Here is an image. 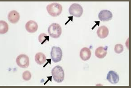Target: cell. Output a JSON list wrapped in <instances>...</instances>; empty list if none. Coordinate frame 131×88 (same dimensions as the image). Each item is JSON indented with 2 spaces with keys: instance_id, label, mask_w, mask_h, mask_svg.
Here are the masks:
<instances>
[{
  "instance_id": "6da1fadb",
  "label": "cell",
  "mask_w": 131,
  "mask_h": 88,
  "mask_svg": "<svg viewBox=\"0 0 131 88\" xmlns=\"http://www.w3.org/2000/svg\"><path fill=\"white\" fill-rule=\"evenodd\" d=\"M62 6L58 3H51L47 6L48 12L53 17L59 16L62 13Z\"/></svg>"
},
{
  "instance_id": "7a4b0ae2",
  "label": "cell",
  "mask_w": 131,
  "mask_h": 88,
  "mask_svg": "<svg viewBox=\"0 0 131 88\" xmlns=\"http://www.w3.org/2000/svg\"><path fill=\"white\" fill-rule=\"evenodd\" d=\"M52 75L53 80L56 82H62L64 79V73L63 69L59 66H56L51 71Z\"/></svg>"
},
{
  "instance_id": "3957f363",
  "label": "cell",
  "mask_w": 131,
  "mask_h": 88,
  "mask_svg": "<svg viewBox=\"0 0 131 88\" xmlns=\"http://www.w3.org/2000/svg\"><path fill=\"white\" fill-rule=\"evenodd\" d=\"M48 32L52 38L57 39L60 37L62 34V28L58 23H52L48 27Z\"/></svg>"
},
{
  "instance_id": "277c9868",
  "label": "cell",
  "mask_w": 131,
  "mask_h": 88,
  "mask_svg": "<svg viewBox=\"0 0 131 88\" xmlns=\"http://www.w3.org/2000/svg\"><path fill=\"white\" fill-rule=\"evenodd\" d=\"M69 11L70 15L77 18L80 17L83 12L82 7L77 3L72 4L70 7Z\"/></svg>"
},
{
  "instance_id": "5b68a950",
  "label": "cell",
  "mask_w": 131,
  "mask_h": 88,
  "mask_svg": "<svg viewBox=\"0 0 131 88\" xmlns=\"http://www.w3.org/2000/svg\"><path fill=\"white\" fill-rule=\"evenodd\" d=\"M63 56L62 51L60 47L53 46L51 52L52 60L54 62L60 61Z\"/></svg>"
},
{
  "instance_id": "8992f818",
  "label": "cell",
  "mask_w": 131,
  "mask_h": 88,
  "mask_svg": "<svg viewBox=\"0 0 131 88\" xmlns=\"http://www.w3.org/2000/svg\"><path fill=\"white\" fill-rule=\"evenodd\" d=\"M16 63L22 68H27L29 65V60L28 56L24 54L19 55L16 59Z\"/></svg>"
},
{
  "instance_id": "52a82bcc",
  "label": "cell",
  "mask_w": 131,
  "mask_h": 88,
  "mask_svg": "<svg viewBox=\"0 0 131 88\" xmlns=\"http://www.w3.org/2000/svg\"><path fill=\"white\" fill-rule=\"evenodd\" d=\"M113 15L110 11L104 10L100 11L98 15L100 21L106 22L110 21L113 18Z\"/></svg>"
},
{
  "instance_id": "ba28073f",
  "label": "cell",
  "mask_w": 131,
  "mask_h": 88,
  "mask_svg": "<svg viewBox=\"0 0 131 88\" xmlns=\"http://www.w3.org/2000/svg\"><path fill=\"white\" fill-rule=\"evenodd\" d=\"M107 80L111 83L115 84L119 82V77L115 72L110 71L107 75Z\"/></svg>"
},
{
  "instance_id": "9c48e42d",
  "label": "cell",
  "mask_w": 131,
  "mask_h": 88,
  "mask_svg": "<svg viewBox=\"0 0 131 88\" xmlns=\"http://www.w3.org/2000/svg\"><path fill=\"white\" fill-rule=\"evenodd\" d=\"M38 26L37 23L34 21L30 20L26 23L25 29L26 31L30 33H34L38 29Z\"/></svg>"
},
{
  "instance_id": "30bf717a",
  "label": "cell",
  "mask_w": 131,
  "mask_h": 88,
  "mask_svg": "<svg viewBox=\"0 0 131 88\" xmlns=\"http://www.w3.org/2000/svg\"><path fill=\"white\" fill-rule=\"evenodd\" d=\"M20 19L19 13L17 11L13 10L8 13V19L9 21L12 23L15 24L18 22Z\"/></svg>"
},
{
  "instance_id": "8fae6325",
  "label": "cell",
  "mask_w": 131,
  "mask_h": 88,
  "mask_svg": "<svg viewBox=\"0 0 131 88\" xmlns=\"http://www.w3.org/2000/svg\"><path fill=\"white\" fill-rule=\"evenodd\" d=\"M91 52L89 48L84 47L81 49L80 52V57L84 61L88 60L91 56Z\"/></svg>"
},
{
  "instance_id": "7c38bea8",
  "label": "cell",
  "mask_w": 131,
  "mask_h": 88,
  "mask_svg": "<svg viewBox=\"0 0 131 88\" xmlns=\"http://www.w3.org/2000/svg\"><path fill=\"white\" fill-rule=\"evenodd\" d=\"M108 46H100L95 51V56L99 59H103L105 57L107 53Z\"/></svg>"
},
{
  "instance_id": "4fadbf2b",
  "label": "cell",
  "mask_w": 131,
  "mask_h": 88,
  "mask_svg": "<svg viewBox=\"0 0 131 88\" xmlns=\"http://www.w3.org/2000/svg\"><path fill=\"white\" fill-rule=\"evenodd\" d=\"M109 30L105 26H102L98 29L97 34L100 39H104L107 37L108 35Z\"/></svg>"
},
{
  "instance_id": "5bb4252c",
  "label": "cell",
  "mask_w": 131,
  "mask_h": 88,
  "mask_svg": "<svg viewBox=\"0 0 131 88\" xmlns=\"http://www.w3.org/2000/svg\"><path fill=\"white\" fill-rule=\"evenodd\" d=\"M46 60V57L45 54L41 52L37 53L35 56L36 62L39 65L44 64Z\"/></svg>"
},
{
  "instance_id": "9a60e30c",
  "label": "cell",
  "mask_w": 131,
  "mask_h": 88,
  "mask_svg": "<svg viewBox=\"0 0 131 88\" xmlns=\"http://www.w3.org/2000/svg\"><path fill=\"white\" fill-rule=\"evenodd\" d=\"M8 26L6 22L4 21H0V33L4 34L8 32Z\"/></svg>"
},
{
  "instance_id": "2e32d148",
  "label": "cell",
  "mask_w": 131,
  "mask_h": 88,
  "mask_svg": "<svg viewBox=\"0 0 131 88\" xmlns=\"http://www.w3.org/2000/svg\"><path fill=\"white\" fill-rule=\"evenodd\" d=\"M49 35H47L44 33L41 34L39 35L38 39H39V42L41 44V45H43L44 43L46 41H49Z\"/></svg>"
},
{
  "instance_id": "e0dca14e",
  "label": "cell",
  "mask_w": 131,
  "mask_h": 88,
  "mask_svg": "<svg viewBox=\"0 0 131 88\" xmlns=\"http://www.w3.org/2000/svg\"><path fill=\"white\" fill-rule=\"evenodd\" d=\"M124 50L123 45L121 44H117L115 46L114 51L117 54H120L123 52Z\"/></svg>"
},
{
  "instance_id": "ac0fdd59",
  "label": "cell",
  "mask_w": 131,
  "mask_h": 88,
  "mask_svg": "<svg viewBox=\"0 0 131 88\" xmlns=\"http://www.w3.org/2000/svg\"><path fill=\"white\" fill-rule=\"evenodd\" d=\"M31 73L29 71H26L23 74V79L25 81H28L31 79Z\"/></svg>"
}]
</instances>
